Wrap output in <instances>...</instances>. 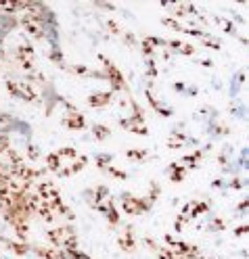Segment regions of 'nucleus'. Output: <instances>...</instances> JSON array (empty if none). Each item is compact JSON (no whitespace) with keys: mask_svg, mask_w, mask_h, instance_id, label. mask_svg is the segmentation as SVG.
<instances>
[{"mask_svg":"<svg viewBox=\"0 0 249 259\" xmlns=\"http://www.w3.org/2000/svg\"><path fill=\"white\" fill-rule=\"evenodd\" d=\"M145 209H149V201L145 199H126V205H124V211L128 213H143Z\"/></svg>","mask_w":249,"mask_h":259,"instance_id":"1","label":"nucleus"},{"mask_svg":"<svg viewBox=\"0 0 249 259\" xmlns=\"http://www.w3.org/2000/svg\"><path fill=\"white\" fill-rule=\"evenodd\" d=\"M111 101V92H101V94H92L90 96V105L92 107H103Z\"/></svg>","mask_w":249,"mask_h":259,"instance_id":"2","label":"nucleus"},{"mask_svg":"<svg viewBox=\"0 0 249 259\" xmlns=\"http://www.w3.org/2000/svg\"><path fill=\"white\" fill-rule=\"evenodd\" d=\"M65 125L67 127H84V119H82V115H74V117H69L67 121H65Z\"/></svg>","mask_w":249,"mask_h":259,"instance_id":"3","label":"nucleus"},{"mask_svg":"<svg viewBox=\"0 0 249 259\" xmlns=\"http://www.w3.org/2000/svg\"><path fill=\"white\" fill-rule=\"evenodd\" d=\"M120 245H122V249L130 251V249H134V240H132V236H124V238L120 240Z\"/></svg>","mask_w":249,"mask_h":259,"instance_id":"4","label":"nucleus"},{"mask_svg":"<svg viewBox=\"0 0 249 259\" xmlns=\"http://www.w3.org/2000/svg\"><path fill=\"white\" fill-rule=\"evenodd\" d=\"M94 134L98 136V140H105V138L109 136V130L103 127V125H96V127H94Z\"/></svg>","mask_w":249,"mask_h":259,"instance_id":"5","label":"nucleus"},{"mask_svg":"<svg viewBox=\"0 0 249 259\" xmlns=\"http://www.w3.org/2000/svg\"><path fill=\"white\" fill-rule=\"evenodd\" d=\"M46 163H48V167H51V169H57L59 167V155H51L46 159Z\"/></svg>","mask_w":249,"mask_h":259,"instance_id":"6","label":"nucleus"},{"mask_svg":"<svg viewBox=\"0 0 249 259\" xmlns=\"http://www.w3.org/2000/svg\"><path fill=\"white\" fill-rule=\"evenodd\" d=\"M128 157H130V159L140 161V159H145V157H147V153H145V151H128Z\"/></svg>","mask_w":249,"mask_h":259,"instance_id":"7","label":"nucleus"},{"mask_svg":"<svg viewBox=\"0 0 249 259\" xmlns=\"http://www.w3.org/2000/svg\"><path fill=\"white\" fill-rule=\"evenodd\" d=\"M67 255H69L72 259H90V257H86L84 253H78V251H67Z\"/></svg>","mask_w":249,"mask_h":259,"instance_id":"8","label":"nucleus"},{"mask_svg":"<svg viewBox=\"0 0 249 259\" xmlns=\"http://www.w3.org/2000/svg\"><path fill=\"white\" fill-rule=\"evenodd\" d=\"M59 157H76V151H74V149H63V151L59 153Z\"/></svg>","mask_w":249,"mask_h":259,"instance_id":"9","label":"nucleus"},{"mask_svg":"<svg viewBox=\"0 0 249 259\" xmlns=\"http://www.w3.org/2000/svg\"><path fill=\"white\" fill-rule=\"evenodd\" d=\"M40 253H42V257H46V259H61V257H55V255H57L55 251H42V249H40Z\"/></svg>","mask_w":249,"mask_h":259,"instance_id":"10","label":"nucleus"},{"mask_svg":"<svg viewBox=\"0 0 249 259\" xmlns=\"http://www.w3.org/2000/svg\"><path fill=\"white\" fill-rule=\"evenodd\" d=\"M159 259H174V255H172L170 251H165V253H161V255H159Z\"/></svg>","mask_w":249,"mask_h":259,"instance_id":"11","label":"nucleus"},{"mask_svg":"<svg viewBox=\"0 0 249 259\" xmlns=\"http://www.w3.org/2000/svg\"><path fill=\"white\" fill-rule=\"evenodd\" d=\"M5 147H7V138H5V136H0V151H3Z\"/></svg>","mask_w":249,"mask_h":259,"instance_id":"12","label":"nucleus"}]
</instances>
